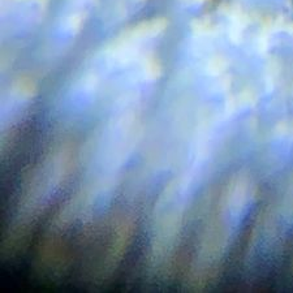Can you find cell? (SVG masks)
I'll list each match as a JSON object with an SVG mask.
<instances>
[{
  "mask_svg": "<svg viewBox=\"0 0 293 293\" xmlns=\"http://www.w3.org/2000/svg\"><path fill=\"white\" fill-rule=\"evenodd\" d=\"M254 198V188L245 176L224 186L210 210L194 248L188 280L191 288H203L220 268L241 222Z\"/></svg>",
  "mask_w": 293,
  "mask_h": 293,
  "instance_id": "obj_1",
  "label": "cell"
},
{
  "mask_svg": "<svg viewBox=\"0 0 293 293\" xmlns=\"http://www.w3.org/2000/svg\"><path fill=\"white\" fill-rule=\"evenodd\" d=\"M73 163V149L67 142L51 149L29 171L16 203L14 219L5 235L4 249L13 253L20 250L32 233L33 225L40 219L71 175Z\"/></svg>",
  "mask_w": 293,
  "mask_h": 293,
  "instance_id": "obj_2",
  "label": "cell"
},
{
  "mask_svg": "<svg viewBox=\"0 0 293 293\" xmlns=\"http://www.w3.org/2000/svg\"><path fill=\"white\" fill-rule=\"evenodd\" d=\"M33 97V89L27 85L13 89L12 93L4 94L3 106H1V123L3 128L11 124H16L21 115L24 113L25 107L30 104V99Z\"/></svg>",
  "mask_w": 293,
  "mask_h": 293,
  "instance_id": "obj_3",
  "label": "cell"
}]
</instances>
